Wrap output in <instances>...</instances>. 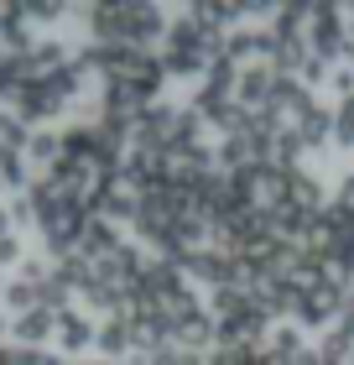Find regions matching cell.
Masks as SVG:
<instances>
[{
	"label": "cell",
	"mask_w": 354,
	"mask_h": 365,
	"mask_svg": "<svg viewBox=\"0 0 354 365\" xmlns=\"http://www.w3.org/2000/svg\"><path fill=\"white\" fill-rule=\"evenodd\" d=\"M308 53L323 58V63L349 53V16H344V6H328V0L313 6V16H308Z\"/></svg>",
	"instance_id": "obj_1"
},
{
	"label": "cell",
	"mask_w": 354,
	"mask_h": 365,
	"mask_svg": "<svg viewBox=\"0 0 354 365\" xmlns=\"http://www.w3.org/2000/svg\"><path fill=\"white\" fill-rule=\"evenodd\" d=\"M344 308H349V287H344V282H333V277H323L318 287H302L292 319L308 324V329H318V324H333Z\"/></svg>",
	"instance_id": "obj_2"
},
{
	"label": "cell",
	"mask_w": 354,
	"mask_h": 365,
	"mask_svg": "<svg viewBox=\"0 0 354 365\" xmlns=\"http://www.w3.org/2000/svg\"><path fill=\"white\" fill-rule=\"evenodd\" d=\"M167 26H172V16H167L162 6H151V0H125V26H120V42L130 47H157L167 37Z\"/></svg>",
	"instance_id": "obj_3"
},
{
	"label": "cell",
	"mask_w": 354,
	"mask_h": 365,
	"mask_svg": "<svg viewBox=\"0 0 354 365\" xmlns=\"http://www.w3.org/2000/svg\"><path fill=\"white\" fill-rule=\"evenodd\" d=\"M177 120H182V110L177 105H146L141 110V120H136V146L141 152H157V157H167L172 152V141H177Z\"/></svg>",
	"instance_id": "obj_4"
},
{
	"label": "cell",
	"mask_w": 354,
	"mask_h": 365,
	"mask_svg": "<svg viewBox=\"0 0 354 365\" xmlns=\"http://www.w3.org/2000/svg\"><path fill=\"white\" fill-rule=\"evenodd\" d=\"M271 89H276V68L271 63H250V68H240L234 105H240L245 115H261V110H271Z\"/></svg>",
	"instance_id": "obj_5"
},
{
	"label": "cell",
	"mask_w": 354,
	"mask_h": 365,
	"mask_svg": "<svg viewBox=\"0 0 354 365\" xmlns=\"http://www.w3.org/2000/svg\"><path fill=\"white\" fill-rule=\"evenodd\" d=\"M11 105H16V120H26V125H42V120H58V115H63V105L53 99V89H47L42 78L21 84V94H16Z\"/></svg>",
	"instance_id": "obj_6"
},
{
	"label": "cell",
	"mask_w": 354,
	"mask_h": 365,
	"mask_svg": "<svg viewBox=\"0 0 354 365\" xmlns=\"http://www.w3.org/2000/svg\"><path fill=\"white\" fill-rule=\"evenodd\" d=\"M182 277H193V282H209V287H234V261L224 251H214V245H204V251H193L188 256V267H182Z\"/></svg>",
	"instance_id": "obj_7"
},
{
	"label": "cell",
	"mask_w": 354,
	"mask_h": 365,
	"mask_svg": "<svg viewBox=\"0 0 354 365\" xmlns=\"http://www.w3.org/2000/svg\"><path fill=\"white\" fill-rule=\"evenodd\" d=\"M297 297H302V287H297V282L266 277L261 287H256V308L266 313V319H292V313H297Z\"/></svg>",
	"instance_id": "obj_8"
},
{
	"label": "cell",
	"mask_w": 354,
	"mask_h": 365,
	"mask_svg": "<svg viewBox=\"0 0 354 365\" xmlns=\"http://www.w3.org/2000/svg\"><path fill=\"white\" fill-rule=\"evenodd\" d=\"M16 63H21V73H26V84H31V78H53V73L63 68V63H68V53H63V42L37 37V42H31Z\"/></svg>",
	"instance_id": "obj_9"
},
{
	"label": "cell",
	"mask_w": 354,
	"mask_h": 365,
	"mask_svg": "<svg viewBox=\"0 0 354 365\" xmlns=\"http://www.w3.org/2000/svg\"><path fill=\"white\" fill-rule=\"evenodd\" d=\"M11 334H16V350H42V344L58 334V313H53V308L21 313V319L11 324Z\"/></svg>",
	"instance_id": "obj_10"
},
{
	"label": "cell",
	"mask_w": 354,
	"mask_h": 365,
	"mask_svg": "<svg viewBox=\"0 0 354 365\" xmlns=\"http://www.w3.org/2000/svg\"><path fill=\"white\" fill-rule=\"evenodd\" d=\"M94 339H99V324L89 319V313H78V308H68V313H58V350H68V355H78V350H89Z\"/></svg>",
	"instance_id": "obj_11"
},
{
	"label": "cell",
	"mask_w": 354,
	"mask_h": 365,
	"mask_svg": "<svg viewBox=\"0 0 354 365\" xmlns=\"http://www.w3.org/2000/svg\"><path fill=\"white\" fill-rule=\"evenodd\" d=\"M172 344H182V350H193V355H198V350H209V344L219 350V324H214V313L198 308L193 319L172 324Z\"/></svg>",
	"instance_id": "obj_12"
},
{
	"label": "cell",
	"mask_w": 354,
	"mask_h": 365,
	"mask_svg": "<svg viewBox=\"0 0 354 365\" xmlns=\"http://www.w3.org/2000/svg\"><path fill=\"white\" fill-rule=\"evenodd\" d=\"M115 245H125L120 230H115L110 220H94V214H89V225H83V235H78V256L83 261H105Z\"/></svg>",
	"instance_id": "obj_13"
},
{
	"label": "cell",
	"mask_w": 354,
	"mask_h": 365,
	"mask_svg": "<svg viewBox=\"0 0 354 365\" xmlns=\"http://www.w3.org/2000/svg\"><path fill=\"white\" fill-rule=\"evenodd\" d=\"M250 308H256V292H245V287H219V292L209 297L214 324H234V319H245Z\"/></svg>",
	"instance_id": "obj_14"
},
{
	"label": "cell",
	"mask_w": 354,
	"mask_h": 365,
	"mask_svg": "<svg viewBox=\"0 0 354 365\" xmlns=\"http://www.w3.org/2000/svg\"><path fill=\"white\" fill-rule=\"evenodd\" d=\"M286 198H292L297 209H308V214H323V209H328V198H323V188H318V178L302 173V168L286 173Z\"/></svg>",
	"instance_id": "obj_15"
},
{
	"label": "cell",
	"mask_w": 354,
	"mask_h": 365,
	"mask_svg": "<svg viewBox=\"0 0 354 365\" xmlns=\"http://www.w3.org/2000/svg\"><path fill=\"white\" fill-rule=\"evenodd\" d=\"M58 157H63V130L37 125V130H31V141H26V162H31V168H47V173H53Z\"/></svg>",
	"instance_id": "obj_16"
},
{
	"label": "cell",
	"mask_w": 354,
	"mask_h": 365,
	"mask_svg": "<svg viewBox=\"0 0 354 365\" xmlns=\"http://www.w3.org/2000/svg\"><path fill=\"white\" fill-rule=\"evenodd\" d=\"M266 355H276L281 365H297L308 355V344H302V329L297 324H276L271 334H266Z\"/></svg>",
	"instance_id": "obj_17"
},
{
	"label": "cell",
	"mask_w": 354,
	"mask_h": 365,
	"mask_svg": "<svg viewBox=\"0 0 354 365\" xmlns=\"http://www.w3.org/2000/svg\"><path fill=\"white\" fill-rule=\"evenodd\" d=\"M99 355H130L136 344H130V319H105L99 324Z\"/></svg>",
	"instance_id": "obj_18"
},
{
	"label": "cell",
	"mask_w": 354,
	"mask_h": 365,
	"mask_svg": "<svg viewBox=\"0 0 354 365\" xmlns=\"http://www.w3.org/2000/svg\"><path fill=\"white\" fill-rule=\"evenodd\" d=\"M292 130L302 136V146H318V141H328V136H333V110H323V105H313V110L302 115V120H297Z\"/></svg>",
	"instance_id": "obj_19"
},
{
	"label": "cell",
	"mask_w": 354,
	"mask_h": 365,
	"mask_svg": "<svg viewBox=\"0 0 354 365\" xmlns=\"http://www.w3.org/2000/svg\"><path fill=\"white\" fill-rule=\"evenodd\" d=\"M6 308L21 319V313H37L42 308V287L37 282H26V277H16V282H6Z\"/></svg>",
	"instance_id": "obj_20"
},
{
	"label": "cell",
	"mask_w": 354,
	"mask_h": 365,
	"mask_svg": "<svg viewBox=\"0 0 354 365\" xmlns=\"http://www.w3.org/2000/svg\"><path fill=\"white\" fill-rule=\"evenodd\" d=\"M297 157H302V136H297L292 125H281L276 136H271V162H276V168H286V173H292V168H297Z\"/></svg>",
	"instance_id": "obj_21"
},
{
	"label": "cell",
	"mask_w": 354,
	"mask_h": 365,
	"mask_svg": "<svg viewBox=\"0 0 354 365\" xmlns=\"http://www.w3.org/2000/svg\"><path fill=\"white\" fill-rule=\"evenodd\" d=\"M26 152H16V146H6L0 141V182H6V188H26Z\"/></svg>",
	"instance_id": "obj_22"
},
{
	"label": "cell",
	"mask_w": 354,
	"mask_h": 365,
	"mask_svg": "<svg viewBox=\"0 0 354 365\" xmlns=\"http://www.w3.org/2000/svg\"><path fill=\"white\" fill-rule=\"evenodd\" d=\"M328 277L344 282V287L354 292V240H339V245L328 251Z\"/></svg>",
	"instance_id": "obj_23"
},
{
	"label": "cell",
	"mask_w": 354,
	"mask_h": 365,
	"mask_svg": "<svg viewBox=\"0 0 354 365\" xmlns=\"http://www.w3.org/2000/svg\"><path fill=\"white\" fill-rule=\"evenodd\" d=\"M323 220L333 225V235H339V240H354V204H339V198H328Z\"/></svg>",
	"instance_id": "obj_24"
},
{
	"label": "cell",
	"mask_w": 354,
	"mask_h": 365,
	"mask_svg": "<svg viewBox=\"0 0 354 365\" xmlns=\"http://www.w3.org/2000/svg\"><path fill=\"white\" fill-rule=\"evenodd\" d=\"M333 141H339V146H354V94L333 110Z\"/></svg>",
	"instance_id": "obj_25"
},
{
	"label": "cell",
	"mask_w": 354,
	"mask_h": 365,
	"mask_svg": "<svg viewBox=\"0 0 354 365\" xmlns=\"http://www.w3.org/2000/svg\"><path fill=\"white\" fill-rule=\"evenodd\" d=\"M146 365H209L204 355H193V350H182V344H167V350H157Z\"/></svg>",
	"instance_id": "obj_26"
},
{
	"label": "cell",
	"mask_w": 354,
	"mask_h": 365,
	"mask_svg": "<svg viewBox=\"0 0 354 365\" xmlns=\"http://www.w3.org/2000/svg\"><path fill=\"white\" fill-rule=\"evenodd\" d=\"M261 355L256 350H229V344H219V350L209 355V365H256Z\"/></svg>",
	"instance_id": "obj_27"
},
{
	"label": "cell",
	"mask_w": 354,
	"mask_h": 365,
	"mask_svg": "<svg viewBox=\"0 0 354 365\" xmlns=\"http://www.w3.org/2000/svg\"><path fill=\"white\" fill-rule=\"evenodd\" d=\"M21 11H26V21H58L63 0H58V6H53V0H31V6H21Z\"/></svg>",
	"instance_id": "obj_28"
},
{
	"label": "cell",
	"mask_w": 354,
	"mask_h": 365,
	"mask_svg": "<svg viewBox=\"0 0 354 365\" xmlns=\"http://www.w3.org/2000/svg\"><path fill=\"white\" fill-rule=\"evenodd\" d=\"M21 256H26L21 235H6V240H0V267H21Z\"/></svg>",
	"instance_id": "obj_29"
},
{
	"label": "cell",
	"mask_w": 354,
	"mask_h": 365,
	"mask_svg": "<svg viewBox=\"0 0 354 365\" xmlns=\"http://www.w3.org/2000/svg\"><path fill=\"white\" fill-rule=\"evenodd\" d=\"M6 209H11L16 230H21V225H37V209H31V198H16V204H6Z\"/></svg>",
	"instance_id": "obj_30"
},
{
	"label": "cell",
	"mask_w": 354,
	"mask_h": 365,
	"mask_svg": "<svg viewBox=\"0 0 354 365\" xmlns=\"http://www.w3.org/2000/svg\"><path fill=\"white\" fill-rule=\"evenodd\" d=\"M297 78H308V84H323V78H328V63H323V58H308Z\"/></svg>",
	"instance_id": "obj_31"
},
{
	"label": "cell",
	"mask_w": 354,
	"mask_h": 365,
	"mask_svg": "<svg viewBox=\"0 0 354 365\" xmlns=\"http://www.w3.org/2000/svg\"><path fill=\"white\" fill-rule=\"evenodd\" d=\"M328 84H333V89H339V94L349 99V94H354V68H333V78H328Z\"/></svg>",
	"instance_id": "obj_32"
},
{
	"label": "cell",
	"mask_w": 354,
	"mask_h": 365,
	"mask_svg": "<svg viewBox=\"0 0 354 365\" xmlns=\"http://www.w3.org/2000/svg\"><path fill=\"white\" fill-rule=\"evenodd\" d=\"M333 198H339V204H354V173L339 182V188H333Z\"/></svg>",
	"instance_id": "obj_33"
},
{
	"label": "cell",
	"mask_w": 354,
	"mask_h": 365,
	"mask_svg": "<svg viewBox=\"0 0 354 365\" xmlns=\"http://www.w3.org/2000/svg\"><path fill=\"white\" fill-rule=\"evenodd\" d=\"M6 235H16V220H11V209L0 204V240H6Z\"/></svg>",
	"instance_id": "obj_34"
},
{
	"label": "cell",
	"mask_w": 354,
	"mask_h": 365,
	"mask_svg": "<svg viewBox=\"0 0 354 365\" xmlns=\"http://www.w3.org/2000/svg\"><path fill=\"white\" fill-rule=\"evenodd\" d=\"M0 365H16V350H11V344H0Z\"/></svg>",
	"instance_id": "obj_35"
},
{
	"label": "cell",
	"mask_w": 354,
	"mask_h": 365,
	"mask_svg": "<svg viewBox=\"0 0 354 365\" xmlns=\"http://www.w3.org/2000/svg\"><path fill=\"white\" fill-rule=\"evenodd\" d=\"M256 365H281V360H276V355H261V360H256Z\"/></svg>",
	"instance_id": "obj_36"
},
{
	"label": "cell",
	"mask_w": 354,
	"mask_h": 365,
	"mask_svg": "<svg viewBox=\"0 0 354 365\" xmlns=\"http://www.w3.org/2000/svg\"><path fill=\"white\" fill-rule=\"evenodd\" d=\"M349 68H354V31H349Z\"/></svg>",
	"instance_id": "obj_37"
},
{
	"label": "cell",
	"mask_w": 354,
	"mask_h": 365,
	"mask_svg": "<svg viewBox=\"0 0 354 365\" xmlns=\"http://www.w3.org/2000/svg\"><path fill=\"white\" fill-rule=\"evenodd\" d=\"M6 329H11V324H6V313H0V334H6Z\"/></svg>",
	"instance_id": "obj_38"
},
{
	"label": "cell",
	"mask_w": 354,
	"mask_h": 365,
	"mask_svg": "<svg viewBox=\"0 0 354 365\" xmlns=\"http://www.w3.org/2000/svg\"><path fill=\"white\" fill-rule=\"evenodd\" d=\"M89 365H115V360H89Z\"/></svg>",
	"instance_id": "obj_39"
},
{
	"label": "cell",
	"mask_w": 354,
	"mask_h": 365,
	"mask_svg": "<svg viewBox=\"0 0 354 365\" xmlns=\"http://www.w3.org/2000/svg\"><path fill=\"white\" fill-rule=\"evenodd\" d=\"M0 297H6V282H0Z\"/></svg>",
	"instance_id": "obj_40"
},
{
	"label": "cell",
	"mask_w": 354,
	"mask_h": 365,
	"mask_svg": "<svg viewBox=\"0 0 354 365\" xmlns=\"http://www.w3.org/2000/svg\"><path fill=\"white\" fill-rule=\"evenodd\" d=\"M0 193H6V182H0Z\"/></svg>",
	"instance_id": "obj_41"
}]
</instances>
